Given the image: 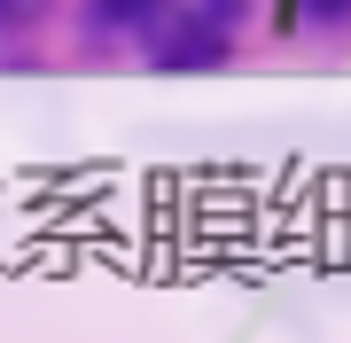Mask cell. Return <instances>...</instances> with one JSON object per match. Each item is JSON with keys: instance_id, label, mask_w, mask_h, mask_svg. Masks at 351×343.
<instances>
[{"instance_id": "6da1fadb", "label": "cell", "mask_w": 351, "mask_h": 343, "mask_svg": "<svg viewBox=\"0 0 351 343\" xmlns=\"http://www.w3.org/2000/svg\"><path fill=\"white\" fill-rule=\"evenodd\" d=\"M156 16H164V0H94L86 24H94V31H149Z\"/></svg>"}, {"instance_id": "7a4b0ae2", "label": "cell", "mask_w": 351, "mask_h": 343, "mask_svg": "<svg viewBox=\"0 0 351 343\" xmlns=\"http://www.w3.org/2000/svg\"><path fill=\"white\" fill-rule=\"evenodd\" d=\"M304 16H313V24H336V16H351V0H297Z\"/></svg>"}, {"instance_id": "3957f363", "label": "cell", "mask_w": 351, "mask_h": 343, "mask_svg": "<svg viewBox=\"0 0 351 343\" xmlns=\"http://www.w3.org/2000/svg\"><path fill=\"white\" fill-rule=\"evenodd\" d=\"M24 16H39V0H0V24H24Z\"/></svg>"}]
</instances>
